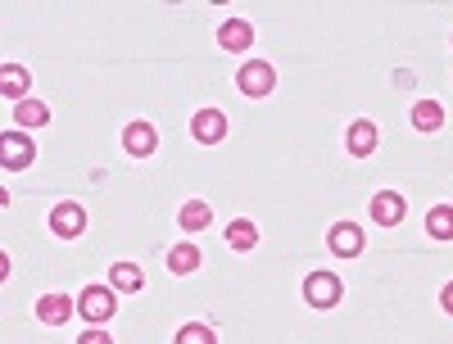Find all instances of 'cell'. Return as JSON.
Masks as SVG:
<instances>
[{"label": "cell", "instance_id": "cell-1", "mask_svg": "<svg viewBox=\"0 0 453 344\" xmlns=\"http://www.w3.org/2000/svg\"><path fill=\"white\" fill-rule=\"evenodd\" d=\"M236 87H241V96H250V100H268V96L277 91V68H273L268 59H245L241 73H236Z\"/></svg>", "mask_w": 453, "mask_h": 344}, {"label": "cell", "instance_id": "cell-2", "mask_svg": "<svg viewBox=\"0 0 453 344\" xmlns=\"http://www.w3.org/2000/svg\"><path fill=\"white\" fill-rule=\"evenodd\" d=\"M340 299H345V281H340L335 272H309L304 277V303H309V309L331 313Z\"/></svg>", "mask_w": 453, "mask_h": 344}, {"label": "cell", "instance_id": "cell-3", "mask_svg": "<svg viewBox=\"0 0 453 344\" xmlns=\"http://www.w3.org/2000/svg\"><path fill=\"white\" fill-rule=\"evenodd\" d=\"M32 159H36V145H32V136L23 127L0 132V168H5V172H23V168H32Z\"/></svg>", "mask_w": 453, "mask_h": 344}, {"label": "cell", "instance_id": "cell-4", "mask_svg": "<svg viewBox=\"0 0 453 344\" xmlns=\"http://www.w3.org/2000/svg\"><path fill=\"white\" fill-rule=\"evenodd\" d=\"M78 313L87 317V326H104L113 313H119V303H113V286H87L82 299H78Z\"/></svg>", "mask_w": 453, "mask_h": 344}, {"label": "cell", "instance_id": "cell-5", "mask_svg": "<svg viewBox=\"0 0 453 344\" xmlns=\"http://www.w3.org/2000/svg\"><path fill=\"white\" fill-rule=\"evenodd\" d=\"M50 232H55V241H78V236L87 232V209H82L78 200L55 204V209H50Z\"/></svg>", "mask_w": 453, "mask_h": 344}, {"label": "cell", "instance_id": "cell-6", "mask_svg": "<svg viewBox=\"0 0 453 344\" xmlns=\"http://www.w3.org/2000/svg\"><path fill=\"white\" fill-rule=\"evenodd\" d=\"M326 249L335 258H358L363 254V226L358 222H335L326 232Z\"/></svg>", "mask_w": 453, "mask_h": 344}, {"label": "cell", "instance_id": "cell-7", "mask_svg": "<svg viewBox=\"0 0 453 344\" xmlns=\"http://www.w3.org/2000/svg\"><path fill=\"white\" fill-rule=\"evenodd\" d=\"M367 213H372V222H376V226H399V222H403V213H408V204H403L399 190H376L372 204H367Z\"/></svg>", "mask_w": 453, "mask_h": 344}, {"label": "cell", "instance_id": "cell-8", "mask_svg": "<svg viewBox=\"0 0 453 344\" xmlns=\"http://www.w3.org/2000/svg\"><path fill=\"white\" fill-rule=\"evenodd\" d=\"M376 145H381V127H376L372 118H358V123H349V132H345V149L354 159H367V155H376Z\"/></svg>", "mask_w": 453, "mask_h": 344}, {"label": "cell", "instance_id": "cell-9", "mask_svg": "<svg viewBox=\"0 0 453 344\" xmlns=\"http://www.w3.org/2000/svg\"><path fill=\"white\" fill-rule=\"evenodd\" d=\"M218 46H222L226 55H245V50L254 46V23H250V19H226V23L218 27Z\"/></svg>", "mask_w": 453, "mask_h": 344}, {"label": "cell", "instance_id": "cell-10", "mask_svg": "<svg viewBox=\"0 0 453 344\" xmlns=\"http://www.w3.org/2000/svg\"><path fill=\"white\" fill-rule=\"evenodd\" d=\"M123 149L132 159H150L159 149V132L150 127V123H127V132H123Z\"/></svg>", "mask_w": 453, "mask_h": 344}, {"label": "cell", "instance_id": "cell-11", "mask_svg": "<svg viewBox=\"0 0 453 344\" xmlns=\"http://www.w3.org/2000/svg\"><path fill=\"white\" fill-rule=\"evenodd\" d=\"M191 136H196L200 145H218V141L226 136V113H222V109H200L196 118H191Z\"/></svg>", "mask_w": 453, "mask_h": 344}, {"label": "cell", "instance_id": "cell-12", "mask_svg": "<svg viewBox=\"0 0 453 344\" xmlns=\"http://www.w3.org/2000/svg\"><path fill=\"white\" fill-rule=\"evenodd\" d=\"M200 263H204V254H200L196 241H177V245L168 249V272H173V277H196Z\"/></svg>", "mask_w": 453, "mask_h": 344}, {"label": "cell", "instance_id": "cell-13", "mask_svg": "<svg viewBox=\"0 0 453 344\" xmlns=\"http://www.w3.org/2000/svg\"><path fill=\"white\" fill-rule=\"evenodd\" d=\"M27 87H32L27 68H19V64H0V96L14 100V104H23V100H32Z\"/></svg>", "mask_w": 453, "mask_h": 344}, {"label": "cell", "instance_id": "cell-14", "mask_svg": "<svg viewBox=\"0 0 453 344\" xmlns=\"http://www.w3.org/2000/svg\"><path fill=\"white\" fill-rule=\"evenodd\" d=\"M177 222H181V232H186V236H200V232H209V222H213V204H204V200H186L181 213H177Z\"/></svg>", "mask_w": 453, "mask_h": 344}, {"label": "cell", "instance_id": "cell-15", "mask_svg": "<svg viewBox=\"0 0 453 344\" xmlns=\"http://www.w3.org/2000/svg\"><path fill=\"white\" fill-rule=\"evenodd\" d=\"M408 118H412V127H418L422 136H431V132L444 127V104H440V100H418Z\"/></svg>", "mask_w": 453, "mask_h": 344}, {"label": "cell", "instance_id": "cell-16", "mask_svg": "<svg viewBox=\"0 0 453 344\" xmlns=\"http://www.w3.org/2000/svg\"><path fill=\"white\" fill-rule=\"evenodd\" d=\"M36 317H42L46 326L68 322V317H73V299H68V294H42V299H36Z\"/></svg>", "mask_w": 453, "mask_h": 344}, {"label": "cell", "instance_id": "cell-17", "mask_svg": "<svg viewBox=\"0 0 453 344\" xmlns=\"http://www.w3.org/2000/svg\"><path fill=\"white\" fill-rule=\"evenodd\" d=\"M109 286L119 290V294H136V290L145 286V277H141L136 263H113V267H109Z\"/></svg>", "mask_w": 453, "mask_h": 344}, {"label": "cell", "instance_id": "cell-18", "mask_svg": "<svg viewBox=\"0 0 453 344\" xmlns=\"http://www.w3.org/2000/svg\"><path fill=\"white\" fill-rule=\"evenodd\" d=\"M46 123H50V109H46L42 100H23V104H14V127L32 132V127H46Z\"/></svg>", "mask_w": 453, "mask_h": 344}, {"label": "cell", "instance_id": "cell-19", "mask_svg": "<svg viewBox=\"0 0 453 344\" xmlns=\"http://www.w3.org/2000/svg\"><path fill=\"white\" fill-rule=\"evenodd\" d=\"M226 245H232L236 254H250V249L258 245V226H254L250 218H236L232 226H226Z\"/></svg>", "mask_w": 453, "mask_h": 344}, {"label": "cell", "instance_id": "cell-20", "mask_svg": "<svg viewBox=\"0 0 453 344\" xmlns=\"http://www.w3.org/2000/svg\"><path fill=\"white\" fill-rule=\"evenodd\" d=\"M426 236L431 241H453V204H435L426 213Z\"/></svg>", "mask_w": 453, "mask_h": 344}, {"label": "cell", "instance_id": "cell-21", "mask_svg": "<svg viewBox=\"0 0 453 344\" xmlns=\"http://www.w3.org/2000/svg\"><path fill=\"white\" fill-rule=\"evenodd\" d=\"M173 344H218V335H213V326H204V322H186Z\"/></svg>", "mask_w": 453, "mask_h": 344}, {"label": "cell", "instance_id": "cell-22", "mask_svg": "<svg viewBox=\"0 0 453 344\" xmlns=\"http://www.w3.org/2000/svg\"><path fill=\"white\" fill-rule=\"evenodd\" d=\"M78 344H113V340H109V331H100V326H87Z\"/></svg>", "mask_w": 453, "mask_h": 344}, {"label": "cell", "instance_id": "cell-23", "mask_svg": "<svg viewBox=\"0 0 453 344\" xmlns=\"http://www.w3.org/2000/svg\"><path fill=\"white\" fill-rule=\"evenodd\" d=\"M440 309H444V313H449V317H453V281H449V286H444V290H440Z\"/></svg>", "mask_w": 453, "mask_h": 344}]
</instances>
